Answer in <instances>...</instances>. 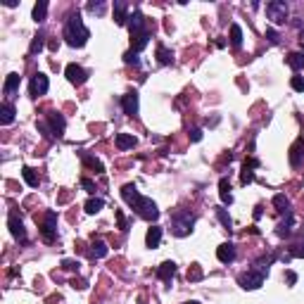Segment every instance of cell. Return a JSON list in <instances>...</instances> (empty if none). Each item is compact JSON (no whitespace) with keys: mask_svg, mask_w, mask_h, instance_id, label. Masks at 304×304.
I'll return each instance as SVG.
<instances>
[{"mask_svg":"<svg viewBox=\"0 0 304 304\" xmlns=\"http://www.w3.org/2000/svg\"><path fill=\"white\" fill-rule=\"evenodd\" d=\"M290 257H304V236H300V240L290 247Z\"/></svg>","mask_w":304,"mask_h":304,"instance_id":"36","label":"cell"},{"mask_svg":"<svg viewBox=\"0 0 304 304\" xmlns=\"http://www.w3.org/2000/svg\"><path fill=\"white\" fill-rule=\"evenodd\" d=\"M91 257H95V259L107 257V245L102 242V240H95V242L91 245Z\"/></svg>","mask_w":304,"mask_h":304,"instance_id":"30","label":"cell"},{"mask_svg":"<svg viewBox=\"0 0 304 304\" xmlns=\"http://www.w3.org/2000/svg\"><path fill=\"white\" fill-rule=\"evenodd\" d=\"M50 88V81L45 74H36V76H31V83H29V91L34 98H40V95H45Z\"/></svg>","mask_w":304,"mask_h":304,"instance_id":"9","label":"cell"},{"mask_svg":"<svg viewBox=\"0 0 304 304\" xmlns=\"http://www.w3.org/2000/svg\"><path fill=\"white\" fill-rule=\"evenodd\" d=\"M129 34H131V38H138V36L147 34V22L140 10H133V14L129 17Z\"/></svg>","mask_w":304,"mask_h":304,"instance_id":"6","label":"cell"},{"mask_svg":"<svg viewBox=\"0 0 304 304\" xmlns=\"http://www.w3.org/2000/svg\"><path fill=\"white\" fill-rule=\"evenodd\" d=\"M43 45H45V36H43V34H38V36L34 38V43H31V48H29V53H31V55L40 53V50H43Z\"/></svg>","mask_w":304,"mask_h":304,"instance_id":"35","label":"cell"},{"mask_svg":"<svg viewBox=\"0 0 304 304\" xmlns=\"http://www.w3.org/2000/svg\"><path fill=\"white\" fill-rule=\"evenodd\" d=\"M14 114H17V109H14L12 102H2V107H0V124H2V126L12 124Z\"/></svg>","mask_w":304,"mask_h":304,"instance_id":"15","label":"cell"},{"mask_svg":"<svg viewBox=\"0 0 304 304\" xmlns=\"http://www.w3.org/2000/svg\"><path fill=\"white\" fill-rule=\"evenodd\" d=\"M65 76H67V81H69L71 86H83V83L88 81V71H86V69H83L81 65L71 62V65H67Z\"/></svg>","mask_w":304,"mask_h":304,"instance_id":"7","label":"cell"},{"mask_svg":"<svg viewBox=\"0 0 304 304\" xmlns=\"http://www.w3.org/2000/svg\"><path fill=\"white\" fill-rule=\"evenodd\" d=\"M114 22L124 27L126 22H129V2H124V0H117L114 2Z\"/></svg>","mask_w":304,"mask_h":304,"instance_id":"13","label":"cell"},{"mask_svg":"<svg viewBox=\"0 0 304 304\" xmlns=\"http://www.w3.org/2000/svg\"><path fill=\"white\" fill-rule=\"evenodd\" d=\"M264 278H266V273L257 271V269H252V271L240 273V276H238V285L242 288V290H257V288H262V285H264Z\"/></svg>","mask_w":304,"mask_h":304,"instance_id":"5","label":"cell"},{"mask_svg":"<svg viewBox=\"0 0 304 304\" xmlns=\"http://www.w3.org/2000/svg\"><path fill=\"white\" fill-rule=\"evenodd\" d=\"M147 43H150V31L143 34V36H138V38H131V50L140 53V50H145L147 48Z\"/></svg>","mask_w":304,"mask_h":304,"instance_id":"27","label":"cell"},{"mask_svg":"<svg viewBox=\"0 0 304 304\" xmlns=\"http://www.w3.org/2000/svg\"><path fill=\"white\" fill-rule=\"evenodd\" d=\"M185 304H200V302H185Z\"/></svg>","mask_w":304,"mask_h":304,"instance_id":"48","label":"cell"},{"mask_svg":"<svg viewBox=\"0 0 304 304\" xmlns=\"http://www.w3.org/2000/svg\"><path fill=\"white\" fill-rule=\"evenodd\" d=\"M173 276H176V264H173V262H162L157 269L159 280H171Z\"/></svg>","mask_w":304,"mask_h":304,"instance_id":"17","label":"cell"},{"mask_svg":"<svg viewBox=\"0 0 304 304\" xmlns=\"http://www.w3.org/2000/svg\"><path fill=\"white\" fill-rule=\"evenodd\" d=\"M216 257H219L221 264H231L236 259V245L233 242H221L219 250H216Z\"/></svg>","mask_w":304,"mask_h":304,"instance_id":"12","label":"cell"},{"mask_svg":"<svg viewBox=\"0 0 304 304\" xmlns=\"http://www.w3.org/2000/svg\"><path fill=\"white\" fill-rule=\"evenodd\" d=\"M79 262H74V259H65L62 262V269H67V271H79Z\"/></svg>","mask_w":304,"mask_h":304,"instance_id":"42","label":"cell"},{"mask_svg":"<svg viewBox=\"0 0 304 304\" xmlns=\"http://www.w3.org/2000/svg\"><path fill=\"white\" fill-rule=\"evenodd\" d=\"M124 62H126V65L138 67V65H140V57H138V53H135V50H129V53L124 55Z\"/></svg>","mask_w":304,"mask_h":304,"instance_id":"37","label":"cell"},{"mask_svg":"<svg viewBox=\"0 0 304 304\" xmlns=\"http://www.w3.org/2000/svg\"><path fill=\"white\" fill-rule=\"evenodd\" d=\"M288 65H290L295 71L304 69V53H290L288 55Z\"/></svg>","mask_w":304,"mask_h":304,"instance_id":"31","label":"cell"},{"mask_svg":"<svg viewBox=\"0 0 304 304\" xmlns=\"http://www.w3.org/2000/svg\"><path fill=\"white\" fill-rule=\"evenodd\" d=\"M102 207H105V200H100V198H91L86 202V212L88 214H98Z\"/></svg>","mask_w":304,"mask_h":304,"instance_id":"32","label":"cell"},{"mask_svg":"<svg viewBox=\"0 0 304 304\" xmlns=\"http://www.w3.org/2000/svg\"><path fill=\"white\" fill-rule=\"evenodd\" d=\"M114 214H117V221H119V228H121V231H129V224H126V219H124V214H121L119 209H117V212H114Z\"/></svg>","mask_w":304,"mask_h":304,"instance_id":"43","label":"cell"},{"mask_svg":"<svg viewBox=\"0 0 304 304\" xmlns=\"http://www.w3.org/2000/svg\"><path fill=\"white\" fill-rule=\"evenodd\" d=\"M40 236L48 240V242H53L55 236H57V214L55 212H48L43 216V224H40Z\"/></svg>","mask_w":304,"mask_h":304,"instance_id":"8","label":"cell"},{"mask_svg":"<svg viewBox=\"0 0 304 304\" xmlns=\"http://www.w3.org/2000/svg\"><path fill=\"white\" fill-rule=\"evenodd\" d=\"M121 107H124V114L135 117V114H138V109H140V98H138V93H135V91L126 93V95L121 98Z\"/></svg>","mask_w":304,"mask_h":304,"instance_id":"11","label":"cell"},{"mask_svg":"<svg viewBox=\"0 0 304 304\" xmlns=\"http://www.w3.org/2000/svg\"><path fill=\"white\" fill-rule=\"evenodd\" d=\"M231 45H233V48H240V45H242V29H240L238 24L231 27Z\"/></svg>","mask_w":304,"mask_h":304,"instance_id":"33","label":"cell"},{"mask_svg":"<svg viewBox=\"0 0 304 304\" xmlns=\"http://www.w3.org/2000/svg\"><path fill=\"white\" fill-rule=\"evenodd\" d=\"M7 226H10V233L14 236V240H19V242H27V228H24V224H22L19 214H17V212L10 214V219H7Z\"/></svg>","mask_w":304,"mask_h":304,"instance_id":"10","label":"cell"},{"mask_svg":"<svg viewBox=\"0 0 304 304\" xmlns=\"http://www.w3.org/2000/svg\"><path fill=\"white\" fill-rule=\"evenodd\" d=\"M257 164H259L257 159H250V162H245V167H242V173H240V183H242V185H247V183H252V181H254V171H252V169H254Z\"/></svg>","mask_w":304,"mask_h":304,"instance_id":"18","label":"cell"},{"mask_svg":"<svg viewBox=\"0 0 304 304\" xmlns=\"http://www.w3.org/2000/svg\"><path fill=\"white\" fill-rule=\"evenodd\" d=\"M188 278H190V280H200V278H202V266H200V264H193V266H190Z\"/></svg>","mask_w":304,"mask_h":304,"instance_id":"38","label":"cell"},{"mask_svg":"<svg viewBox=\"0 0 304 304\" xmlns=\"http://www.w3.org/2000/svg\"><path fill=\"white\" fill-rule=\"evenodd\" d=\"M81 157H83V164H86V167H91V169H95V173H102V171H105V167H102V162H100V159L91 157L88 152H83Z\"/></svg>","mask_w":304,"mask_h":304,"instance_id":"26","label":"cell"},{"mask_svg":"<svg viewBox=\"0 0 304 304\" xmlns=\"http://www.w3.org/2000/svg\"><path fill=\"white\" fill-rule=\"evenodd\" d=\"M145 242H147V247H159V242H162V228L159 226H150L147 228V236H145Z\"/></svg>","mask_w":304,"mask_h":304,"instance_id":"16","label":"cell"},{"mask_svg":"<svg viewBox=\"0 0 304 304\" xmlns=\"http://www.w3.org/2000/svg\"><path fill=\"white\" fill-rule=\"evenodd\" d=\"M219 198L224 204H231L233 202V195H231V183H228V178H221L219 181Z\"/></svg>","mask_w":304,"mask_h":304,"instance_id":"21","label":"cell"},{"mask_svg":"<svg viewBox=\"0 0 304 304\" xmlns=\"http://www.w3.org/2000/svg\"><path fill=\"white\" fill-rule=\"evenodd\" d=\"M88 12L102 14V12H105V2H88Z\"/></svg>","mask_w":304,"mask_h":304,"instance_id":"40","label":"cell"},{"mask_svg":"<svg viewBox=\"0 0 304 304\" xmlns=\"http://www.w3.org/2000/svg\"><path fill=\"white\" fill-rule=\"evenodd\" d=\"M48 119H50V129H53V135L62 138V135H65V126H67L65 117H62V114H57V112H53V114H50Z\"/></svg>","mask_w":304,"mask_h":304,"instance_id":"14","label":"cell"},{"mask_svg":"<svg viewBox=\"0 0 304 304\" xmlns=\"http://www.w3.org/2000/svg\"><path fill=\"white\" fill-rule=\"evenodd\" d=\"M266 17H269L273 24H285V22H288V2H283V0H271V2H266Z\"/></svg>","mask_w":304,"mask_h":304,"instance_id":"4","label":"cell"},{"mask_svg":"<svg viewBox=\"0 0 304 304\" xmlns=\"http://www.w3.org/2000/svg\"><path fill=\"white\" fill-rule=\"evenodd\" d=\"M266 38L276 45V43H280V34H278L276 29H266Z\"/></svg>","mask_w":304,"mask_h":304,"instance_id":"41","label":"cell"},{"mask_svg":"<svg viewBox=\"0 0 304 304\" xmlns=\"http://www.w3.org/2000/svg\"><path fill=\"white\" fill-rule=\"evenodd\" d=\"M45 14H48V2H45V0H38V2L34 5V12H31L34 22H36V24H40V22L45 19Z\"/></svg>","mask_w":304,"mask_h":304,"instance_id":"22","label":"cell"},{"mask_svg":"<svg viewBox=\"0 0 304 304\" xmlns=\"http://www.w3.org/2000/svg\"><path fill=\"white\" fill-rule=\"evenodd\" d=\"M157 60H159V65H171V62H173V53L167 48V45H162V43H159V45H157Z\"/></svg>","mask_w":304,"mask_h":304,"instance_id":"24","label":"cell"},{"mask_svg":"<svg viewBox=\"0 0 304 304\" xmlns=\"http://www.w3.org/2000/svg\"><path fill=\"white\" fill-rule=\"evenodd\" d=\"M114 143H117V147H119V150H131L138 140L133 138L131 133H117V140H114Z\"/></svg>","mask_w":304,"mask_h":304,"instance_id":"20","label":"cell"},{"mask_svg":"<svg viewBox=\"0 0 304 304\" xmlns=\"http://www.w3.org/2000/svg\"><path fill=\"white\" fill-rule=\"evenodd\" d=\"M17 88H19V74H7L5 86H2V93H5V95H12Z\"/></svg>","mask_w":304,"mask_h":304,"instance_id":"23","label":"cell"},{"mask_svg":"<svg viewBox=\"0 0 304 304\" xmlns=\"http://www.w3.org/2000/svg\"><path fill=\"white\" fill-rule=\"evenodd\" d=\"M71 288H79V290H83V288H88V283H86L83 278H79V280L74 278V280H71Z\"/></svg>","mask_w":304,"mask_h":304,"instance_id":"46","label":"cell"},{"mask_svg":"<svg viewBox=\"0 0 304 304\" xmlns=\"http://www.w3.org/2000/svg\"><path fill=\"white\" fill-rule=\"evenodd\" d=\"M290 86H292V91H297V93H304V79H302V76H292Z\"/></svg>","mask_w":304,"mask_h":304,"instance_id":"39","label":"cell"},{"mask_svg":"<svg viewBox=\"0 0 304 304\" xmlns=\"http://www.w3.org/2000/svg\"><path fill=\"white\" fill-rule=\"evenodd\" d=\"M91 38V31L88 27L83 24V19H81V14H71L69 19H67L65 24V40L71 45V48H83L86 43Z\"/></svg>","mask_w":304,"mask_h":304,"instance_id":"1","label":"cell"},{"mask_svg":"<svg viewBox=\"0 0 304 304\" xmlns=\"http://www.w3.org/2000/svg\"><path fill=\"white\" fill-rule=\"evenodd\" d=\"M190 140H193V143H200V140H202V129H193V131H190Z\"/></svg>","mask_w":304,"mask_h":304,"instance_id":"44","label":"cell"},{"mask_svg":"<svg viewBox=\"0 0 304 304\" xmlns=\"http://www.w3.org/2000/svg\"><path fill=\"white\" fill-rule=\"evenodd\" d=\"M193 226H195V214L188 212V209H178V212L171 214V231L173 236L178 238H185L193 233Z\"/></svg>","mask_w":304,"mask_h":304,"instance_id":"2","label":"cell"},{"mask_svg":"<svg viewBox=\"0 0 304 304\" xmlns=\"http://www.w3.org/2000/svg\"><path fill=\"white\" fill-rule=\"evenodd\" d=\"M81 185H83L88 193H95V183H93L91 178H81Z\"/></svg>","mask_w":304,"mask_h":304,"instance_id":"45","label":"cell"},{"mask_svg":"<svg viewBox=\"0 0 304 304\" xmlns=\"http://www.w3.org/2000/svg\"><path fill=\"white\" fill-rule=\"evenodd\" d=\"M131 207L135 209V214H138L140 219H145V221H157V219H159L157 204H155L150 198H143V195H140V198L135 200Z\"/></svg>","mask_w":304,"mask_h":304,"instance_id":"3","label":"cell"},{"mask_svg":"<svg viewBox=\"0 0 304 304\" xmlns=\"http://www.w3.org/2000/svg\"><path fill=\"white\" fill-rule=\"evenodd\" d=\"M22 176H24V181H27L31 188H38V183H40V178H38V173L34 171L31 167H24L22 169Z\"/></svg>","mask_w":304,"mask_h":304,"instance_id":"28","label":"cell"},{"mask_svg":"<svg viewBox=\"0 0 304 304\" xmlns=\"http://www.w3.org/2000/svg\"><path fill=\"white\" fill-rule=\"evenodd\" d=\"M292 221H295V219H292V214H288V219L278 224L276 233H278V236H280V238H288V236H290V233H292Z\"/></svg>","mask_w":304,"mask_h":304,"instance_id":"25","label":"cell"},{"mask_svg":"<svg viewBox=\"0 0 304 304\" xmlns=\"http://www.w3.org/2000/svg\"><path fill=\"white\" fill-rule=\"evenodd\" d=\"M300 40H302V48H304V31H302V34H300Z\"/></svg>","mask_w":304,"mask_h":304,"instance_id":"47","label":"cell"},{"mask_svg":"<svg viewBox=\"0 0 304 304\" xmlns=\"http://www.w3.org/2000/svg\"><path fill=\"white\" fill-rule=\"evenodd\" d=\"M216 216H219V221L224 224V228H228V231H231V226H233V219L228 216V212H226L224 207H216Z\"/></svg>","mask_w":304,"mask_h":304,"instance_id":"34","label":"cell"},{"mask_svg":"<svg viewBox=\"0 0 304 304\" xmlns=\"http://www.w3.org/2000/svg\"><path fill=\"white\" fill-rule=\"evenodd\" d=\"M121 198H124V202H129V204H133L135 200L140 198V193H138V188L133 183H126L124 188H121Z\"/></svg>","mask_w":304,"mask_h":304,"instance_id":"19","label":"cell"},{"mask_svg":"<svg viewBox=\"0 0 304 304\" xmlns=\"http://www.w3.org/2000/svg\"><path fill=\"white\" fill-rule=\"evenodd\" d=\"M273 207H276L280 214H290V200L285 198V195H276V198H273Z\"/></svg>","mask_w":304,"mask_h":304,"instance_id":"29","label":"cell"}]
</instances>
